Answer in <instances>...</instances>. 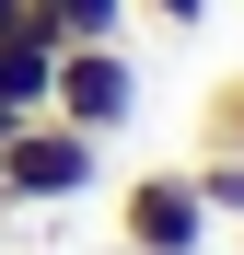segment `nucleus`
<instances>
[{"instance_id":"obj_1","label":"nucleus","mask_w":244,"mask_h":255,"mask_svg":"<svg viewBox=\"0 0 244 255\" xmlns=\"http://www.w3.org/2000/svg\"><path fill=\"white\" fill-rule=\"evenodd\" d=\"M105 174V139L93 128H70V116H23V128H0V209H58Z\"/></svg>"},{"instance_id":"obj_2","label":"nucleus","mask_w":244,"mask_h":255,"mask_svg":"<svg viewBox=\"0 0 244 255\" xmlns=\"http://www.w3.org/2000/svg\"><path fill=\"white\" fill-rule=\"evenodd\" d=\"M47 116L93 128V139H116V128L140 116V58H128V35H93V47H58V81H47Z\"/></svg>"},{"instance_id":"obj_3","label":"nucleus","mask_w":244,"mask_h":255,"mask_svg":"<svg viewBox=\"0 0 244 255\" xmlns=\"http://www.w3.org/2000/svg\"><path fill=\"white\" fill-rule=\"evenodd\" d=\"M116 244H128V255H198V244H210V209H198V174H186V162H151V174L116 186Z\"/></svg>"},{"instance_id":"obj_4","label":"nucleus","mask_w":244,"mask_h":255,"mask_svg":"<svg viewBox=\"0 0 244 255\" xmlns=\"http://www.w3.org/2000/svg\"><path fill=\"white\" fill-rule=\"evenodd\" d=\"M47 81H58V47H47V35H0V128L47 116Z\"/></svg>"},{"instance_id":"obj_5","label":"nucleus","mask_w":244,"mask_h":255,"mask_svg":"<svg viewBox=\"0 0 244 255\" xmlns=\"http://www.w3.org/2000/svg\"><path fill=\"white\" fill-rule=\"evenodd\" d=\"M58 47H93V35H128V0H35Z\"/></svg>"},{"instance_id":"obj_6","label":"nucleus","mask_w":244,"mask_h":255,"mask_svg":"<svg viewBox=\"0 0 244 255\" xmlns=\"http://www.w3.org/2000/svg\"><path fill=\"white\" fill-rule=\"evenodd\" d=\"M186 174H198V209L210 221H244V151H198Z\"/></svg>"},{"instance_id":"obj_7","label":"nucleus","mask_w":244,"mask_h":255,"mask_svg":"<svg viewBox=\"0 0 244 255\" xmlns=\"http://www.w3.org/2000/svg\"><path fill=\"white\" fill-rule=\"evenodd\" d=\"M198 139H210V151H244V70H233L221 93H210V116H198Z\"/></svg>"},{"instance_id":"obj_8","label":"nucleus","mask_w":244,"mask_h":255,"mask_svg":"<svg viewBox=\"0 0 244 255\" xmlns=\"http://www.w3.org/2000/svg\"><path fill=\"white\" fill-rule=\"evenodd\" d=\"M128 12H151V23H175V35H198V23H210V0H128Z\"/></svg>"},{"instance_id":"obj_9","label":"nucleus","mask_w":244,"mask_h":255,"mask_svg":"<svg viewBox=\"0 0 244 255\" xmlns=\"http://www.w3.org/2000/svg\"><path fill=\"white\" fill-rule=\"evenodd\" d=\"M0 35H47V12H35V0H0ZM58 47V35H47Z\"/></svg>"}]
</instances>
